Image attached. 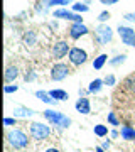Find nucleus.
Returning a JSON list of instances; mask_svg holds the SVG:
<instances>
[{
    "label": "nucleus",
    "instance_id": "cd10ccee",
    "mask_svg": "<svg viewBox=\"0 0 135 152\" xmlns=\"http://www.w3.org/2000/svg\"><path fill=\"white\" fill-rule=\"evenodd\" d=\"M103 81H105V86H115L117 85V76L113 73H110V75H107L103 78Z\"/></svg>",
    "mask_w": 135,
    "mask_h": 152
},
{
    "label": "nucleus",
    "instance_id": "7ed1b4c3",
    "mask_svg": "<svg viewBox=\"0 0 135 152\" xmlns=\"http://www.w3.org/2000/svg\"><path fill=\"white\" fill-rule=\"evenodd\" d=\"M113 34L115 31L108 24H98L95 31H93V39L98 46H107L113 41Z\"/></svg>",
    "mask_w": 135,
    "mask_h": 152
},
{
    "label": "nucleus",
    "instance_id": "b1692460",
    "mask_svg": "<svg viewBox=\"0 0 135 152\" xmlns=\"http://www.w3.org/2000/svg\"><path fill=\"white\" fill-rule=\"evenodd\" d=\"M93 132H95V135L96 137H107L108 135V127L107 125H103V124H96L95 127H93Z\"/></svg>",
    "mask_w": 135,
    "mask_h": 152
},
{
    "label": "nucleus",
    "instance_id": "2f4dec72",
    "mask_svg": "<svg viewBox=\"0 0 135 152\" xmlns=\"http://www.w3.org/2000/svg\"><path fill=\"white\" fill-rule=\"evenodd\" d=\"M123 20L130 22V24H135V12H125L123 14Z\"/></svg>",
    "mask_w": 135,
    "mask_h": 152
},
{
    "label": "nucleus",
    "instance_id": "e433bc0d",
    "mask_svg": "<svg viewBox=\"0 0 135 152\" xmlns=\"http://www.w3.org/2000/svg\"><path fill=\"white\" fill-rule=\"evenodd\" d=\"M44 152H61V151L58 149V147H49V149H46Z\"/></svg>",
    "mask_w": 135,
    "mask_h": 152
},
{
    "label": "nucleus",
    "instance_id": "58836bf2",
    "mask_svg": "<svg viewBox=\"0 0 135 152\" xmlns=\"http://www.w3.org/2000/svg\"><path fill=\"white\" fill-rule=\"evenodd\" d=\"M95 152H107V151H105V149H103L101 145H98L96 149H95Z\"/></svg>",
    "mask_w": 135,
    "mask_h": 152
},
{
    "label": "nucleus",
    "instance_id": "f8f14e48",
    "mask_svg": "<svg viewBox=\"0 0 135 152\" xmlns=\"http://www.w3.org/2000/svg\"><path fill=\"white\" fill-rule=\"evenodd\" d=\"M20 76V69H19V66L17 64H9L5 68V71H4V81L7 83V85H10V83H14Z\"/></svg>",
    "mask_w": 135,
    "mask_h": 152
},
{
    "label": "nucleus",
    "instance_id": "ddd939ff",
    "mask_svg": "<svg viewBox=\"0 0 135 152\" xmlns=\"http://www.w3.org/2000/svg\"><path fill=\"white\" fill-rule=\"evenodd\" d=\"M12 115L15 117V118H31L34 115H37V112L32 108H29V107H24V105H19L15 108L12 110Z\"/></svg>",
    "mask_w": 135,
    "mask_h": 152
},
{
    "label": "nucleus",
    "instance_id": "dca6fc26",
    "mask_svg": "<svg viewBox=\"0 0 135 152\" xmlns=\"http://www.w3.org/2000/svg\"><path fill=\"white\" fill-rule=\"evenodd\" d=\"M103 86H105V81H103L101 78H95L88 85V91H90V95H96V93H100L103 90Z\"/></svg>",
    "mask_w": 135,
    "mask_h": 152
},
{
    "label": "nucleus",
    "instance_id": "0eeeda50",
    "mask_svg": "<svg viewBox=\"0 0 135 152\" xmlns=\"http://www.w3.org/2000/svg\"><path fill=\"white\" fill-rule=\"evenodd\" d=\"M69 51H71V46L66 39H58L51 46V56L56 61H61L63 58H66V56L69 54Z\"/></svg>",
    "mask_w": 135,
    "mask_h": 152
},
{
    "label": "nucleus",
    "instance_id": "c9c22d12",
    "mask_svg": "<svg viewBox=\"0 0 135 152\" xmlns=\"http://www.w3.org/2000/svg\"><path fill=\"white\" fill-rule=\"evenodd\" d=\"M110 137H112V139H118V137H120V132L117 130V129H113V130L110 132Z\"/></svg>",
    "mask_w": 135,
    "mask_h": 152
},
{
    "label": "nucleus",
    "instance_id": "f3484780",
    "mask_svg": "<svg viewBox=\"0 0 135 152\" xmlns=\"http://www.w3.org/2000/svg\"><path fill=\"white\" fill-rule=\"evenodd\" d=\"M120 137L123 140H135V129L130 127V125H123L120 129Z\"/></svg>",
    "mask_w": 135,
    "mask_h": 152
},
{
    "label": "nucleus",
    "instance_id": "c85d7f7f",
    "mask_svg": "<svg viewBox=\"0 0 135 152\" xmlns=\"http://www.w3.org/2000/svg\"><path fill=\"white\" fill-rule=\"evenodd\" d=\"M110 17H112V14H110V12L108 10H103V12H100V14H98V22H100V24H107L108 20H110Z\"/></svg>",
    "mask_w": 135,
    "mask_h": 152
},
{
    "label": "nucleus",
    "instance_id": "c756f323",
    "mask_svg": "<svg viewBox=\"0 0 135 152\" xmlns=\"http://www.w3.org/2000/svg\"><path fill=\"white\" fill-rule=\"evenodd\" d=\"M19 91V85H5L4 86V93L5 95H10V93H15Z\"/></svg>",
    "mask_w": 135,
    "mask_h": 152
},
{
    "label": "nucleus",
    "instance_id": "4be33fe9",
    "mask_svg": "<svg viewBox=\"0 0 135 152\" xmlns=\"http://www.w3.org/2000/svg\"><path fill=\"white\" fill-rule=\"evenodd\" d=\"M71 10L76 12V14H86L90 10V5L85 4V2H74L73 5H71Z\"/></svg>",
    "mask_w": 135,
    "mask_h": 152
},
{
    "label": "nucleus",
    "instance_id": "f03ea898",
    "mask_svg": "<svg viewBox=\"0 0 135 152\" xmlns=\"http://www.w3.org/2000/svg\"><path fill=\"white\" fill-rule=\"evenodd\" d=\"M5 139L9 142V145L12 149H15V151H22V149L29 147V140H31L29 135L24 130H20V129H12V130H9Z\"/></svg>",
    "mask_w": 135,
    "mask_h": 152
},
{
    "label": "nucleus",
    "instance_id": "a878e982",
    "mask_svg": "<svg viewBox=\"0 0 135 152\" xmlns=\"http://www.w3.org/2000/svg\"><path fill=\"white\" fill-rule=\"evenodd\" d=\"M123 88L128 91H135V76H128L123 80Z\"/></svg>",
    "mask_w": 135,
    "mask_h": 152
},
{
    "label": "nucleus",
    "instance_id": "2eb2a0df",
    "mask_svg": "<svg viewBox=\"0 0 135 152\" xmlns=\"http://www.w3.org/2000/svg\"><path fill=\"white\" fill-rule=\"evenodd\" d=\"M34 95H36V98H39V100H41L42 103H46V105H54V107L58 105V102H56V100L49 95V91H46V90H37Z\"/></svg>",
    "mask_w": 135,
    "mask_h": 152
},
{
    "label": "nucleus",
    "instance_id": "473e14b6",
    "mask_svg": "<svg viewBox=\"0 0 135 152\" xmlns=\"http://www.w3.org/2000/svg\"><path fill=\"white\" fill-rule=\"evenodd\" d=\"M120 0H100V4L101 5H115V4H118Z\"/></svg>",
    "mask_w": 135,
    "mask_h": 152
},
{
    "label": "nucleus",
    "instance_id": "aec40b11",
    "mask_svg": "<svg viewBox=\"0 0 135 152\" xmlns=\"http://www.w3.org/2000/svg\"><path fill=\"white\" fill-rule=\"evenodd\" d=\"M42 2L49 7V9H53V7H58V9H59V7H68L69 4L71 5L74 4L73 0H42Z\"/></svg>",
    "mask_w": 135,
    "mask_h": 152
},
{
    "label": "nucleus",
    "instance_id": "4c0bfd02",
    "mask_svg": "<svg viewBox=\"0 0 135 152\" xmlns=\"http://www.w3.org/2000/svg\"><path fill=\"white\" fill-rule=\"evenodd\" d=\"M78 93H80V96H86V93H90V91H88V88H86V90H81V88H80V91H78Z\"/></svg>",
    "mask_w": 135,
    "mask_h": 152
},
{
    "label": "nucleus",
    "instance_id": "a211bd4d",
    "mask_svg": "<svg viewBox=\"0 0 135 152\" xmlns=\"http://www.w3.org/2000/svg\"><path fill=\"white\" fill-rule=\"evenodd\" d=\"M49 95H51L56 102H66V100L69 98L68 91H66V90H61V88H54V90H51V91H49Z\"/></svg>",
    "mask_w": 135,
    "mask_h": 152
},
{
    "label": "nucleus",
    "instance_id": "5701e85b",
    "mask_svg": "<svg viewBox=\"0 0 135 152\" xmlns=\"http://www.w3.org/2000/svg\"><path fill=\"white\" fill-rule=\"evenodd\" d=\"M127 61V54H117L113 56V58H110V61H108V64L113 66V68H118V66H122Z\"/></svg>",
    "mask_w": 135,
    "mask_h": 152
},
{
    "label": "nucleus",
    "instance_id": "20e7f679",
    "mask_svg": "<svg viewBox=\"0 0 135 152\" xmlns=\"http://www.w3.org/2000/svg\"><path fill=\"white\" fill-rule=\"evenodd\" d=\"M29 134H31V137H32L34 140L42 142V140H47L49 137H51L53 130H51L49 124H44V122H32L31 127H29Z\"/></svg>",
    "mask_w": 135,
    "mask_h": 152
},
{
    "label": "nucleus",
    "instance_id": "6e6552de",
    "mask_svg": "<svg viewBox=\"0 0 135 152\" xmlns=\"http://www.w3.org/2000/svg\"><path fill=\"white\" fill-rule=\"evenodd\" d=\"M88 59H90L88 51H86V49H83V48H80V46L71 48L69 54H68V61H69L73 66H83V64H86Z\"/></svg>",
    "mask_w": 135,
    "mask_h": 152
},
{
    "label": "nucleus",
    "instance_id": "f704fd0d",
    "mask_svg": "<svg viewBox=\"0 0 135 152\" xmlns=\"http://www.w3.org/2000/svg\"><path fill=\"white\" fill-rule=\"evenodd\" d=\"M49 26H51V29H54V31H58V29H59V24H58V20H56V19L49 22Z\"/></svg>",
    "mask_w": 135,
    "mask_h": 152
},
{
    "label": "nucleus",
    "instance_id": "f257e3e1",
    "mask_svg": "<svg viewBox=\"0 0 135 152\" xmlns=\"http://www.w3.org/2000/svg\"><path fill=\"white\" fill-rule=\"evenodd\" d=\"M42 117L46 118V122H47L49 125H53L56 129H69L71 124H73V120H71L68 115H64L63 112H56V110H53V108L44 110Z\"/></svg>",
    "mask_w": 135,
    "mask_h": 152
},
{
    "label": "nucleus",
    "instance_id": "412c9836",
    "mask_svg": "<svg viewBox=\"0 0 135 152\" xmlns=\"http://www.w3.org/2000/svg\"><path fill=\"white\" fill-rule=\"evenodd\" d=\"M49 10H51V9H49L46 4H44L42 0H37V2L34 4V12H36L37 15H47Z\"/></svg>",
    "mask_w": 135,
    "mask_h": 152
},
{
    "label": "nucleus",
    "instance_id": "6ab92c4d",
    "mask_svg": "<svg viewBox=\"0 0 135 152\" xmlns=\"http://www.w3.org/2000/svg\"><path fill=\"white\" fill-rule=\"evenodd\" d=\"M107 61H110L108 59V54H105V53H101V54H98L95 59H93V69H96V71H100V69H103V66L107 64Z\"/></svg>",
    "mask_w": 135,
    "mask_h": 152
},
{
    "label": "nucleus",
    "instance_id": "7c9ffc66",
    "mask_svg": "<svg viewBox=\"0 0 135 152\" xmlns=\"http://www.w3.org/2000/svg\"><path fill=\"white\" fill-rule=\"evenodd\" d=\"M4 125L5 127H14V125H17V118L15 117H5L4 118Z\"/></svg>",
    "mask_w": 135,
    "mask_h": 152
},
{
    "label": "nucleus",
    "instance_id": "1a4fd4ad",
    "mask_svg": "<svg viewBox=\"0 0 135 152\" xmlns=\"http://www.w3.org/2000/svg\"><path fill=\"white\" fill-rule=\"evenodd\" d=\"M115 31H117V34H118L122 44L128 46V48H135V29L128 27V26H122V24H120Z\"/></svg>",
    "mask_w": 135,
    "mask_h": 152
},
{
    "label": "nucleus",
    "instance_id": "72a5a7b5",
    "mask_svg": "<svg viewBox=\"0 0 135 152\" xmlns=\"http://www.w3.org/2000/svg\"><path fill=\"white\" fill-rule=\"evenodd\" d=\"M101 147L105 149V151H110V147H112V140H110V139H107V140H103Z\"/></svg>",
    "mask_w": 135,
    "mask_h": 152
},
{
    "label": "nucleus",
    "instance_id": "bb28decb",
    "mask_svg": "<svg viewBox=\"0 0 135 152\" xmlns=\"http://www.w3.org/2000/svg\"><path fill=\"white\" fill-rule=\"evenodd\" d=\"M107 120H108V124L112 125V127H115V129L120 125V120H118V117H117V113H115V112H108Z\"/></svg>",
    "mask_w": 135,
    "mask_h": 152
},
{
    "label": "nucleus",
    "instance_id": "423d86ee",
    "mask_svg": "<svg viewBox=\"0 0 135 152\" xmlns=\"http://www.w3.org/2000/svg\"><path fill=\"white\" fill-rule=\"evenodd\" d=\"M51 15L56 19V20H69V22H83V17L81 14H76L68 7H59V9H54L51 12Z\"/></svg>",
    "mask_w": 135,
    "mask_h": 152
},
{
    "label": "nucleus",
    "instance_id": "39448f33",
    "mask_svg": "<svg viewBox=\"0 0 135 152\" xmlns=\"http://www.w3.org/2000/svg\"><path fill=\"white\" fill-rule=\"evenodd\" d=\"M69 75H71L69 64H66L63 61L54 63V64L51 66V69H49V76H51L53 81H63V80H66Z\"/></svg>",
    "mask_w": 135,
    "mask_h": 152
},
{
    "label": "nucleus",
    "instance_id": "9b49d317",
    "mask_svg": "<svg viewBox=\"0 0 135 152\" xmlns=\"http://www.w3.org/2000/svg\"><path fill=\"white\" fill-rule=\"evenodd\" d=\"M74 108H76V112L81 113V115H90L91 113V102H90V98L80 96L78 100H76Z\"/></svg>",
    "mask_w": 135,
    "mask_h": 152
},
{
    "label": "nucleus",
    "instance_id": "9d476101",
    "mask_svg": "<svg viewBox=\"0 0 135 152\" xmlns=\"http://www.w3.org/2000/svg\"><path fill=\"white\" fill-rule=\"evenodd\" d=\"M90 34L88 26H85V22H71L68 27V36L71 41H80L81 37H85Z\"/></svg>",
    "mask_w": 135,
    "mask_h": 152
},
{
    "label": "nucleus",
    "instance_id": "393cba45",
    "mask_svg": "<svg viewBox=\"0 0 135 152\" xmlns=\"http://www.w3.org/2000/svg\"><path fill=\"white\" fill-rule=\"evenodd\" d=\"M37 80V71L32 69V68H27L26 73H24V81L26 83H32Z\"/></svg>",
    "mask_w": 135,
    "mask_h": 152
},
{
    "label": "nucleus",
    "instance_id": "4468645a",
    "mask_svg": "<svg viewBox=\"0 0 135 152\" xmlns=\"http://www.w3.org/2000/svg\"><path fill=\"white\" fill-rule=\"evenodd\" d=\"M22 42L26 44V46H36L39 42V34L34 31V29H27L26 32L22 34Z\"/></svg>",
    "mask_w": 135,
    "mask_h": 152
}]
</instances>
